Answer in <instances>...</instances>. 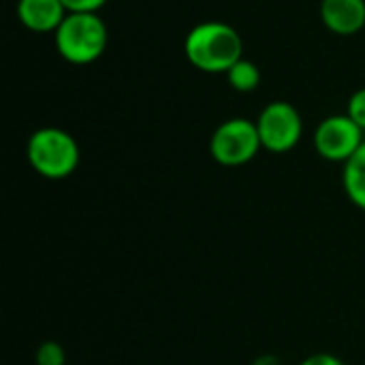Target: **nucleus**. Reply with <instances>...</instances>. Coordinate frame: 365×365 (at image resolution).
Segmentation results:
<instances>
[{"label": "nucleus", "instance_id": "1", "mask_svg": "<svg viewBox=\"0 0 365 365\" xmlns=\"http://www.w3.org/2000/svg\"><path fill=\"white\" fill-rule=\"evenodd\" d=\"M184 53L197 71L227 75L244 58V38L231 24L201 21L186 34Z\"/></svg>", "mask_w": 365, "mask_h": 365}, {"label": "nucleus", "instance_id": "2", "mask_svg": "<svg viewBox=\"0 0 365 365\" xmlns=\"http://www.w3.org/2000/svg\"><path fill=\"white\" fill-rule=\"evenodd\" d=\"M28 165L45 180H64L79 165V145L75 137L58 126L36 128L26 143Z\"/></svg>", "mask_w": 365, "mask_h": 365}, {"label": "nucleus", "instance_id": "3", "mask_svg": "<svg viewBox=\"0 0 365 365\" xmlns=\"http://www.w3.org/2000/svg\"><path fill=\"white\" fill-rule=\"evenodd\" d=\"M107 24L98 13H68L53 32L58 53L77 66L96 62L107 49Z\"/></svg>", "mask_w": 365, "mask_h": 365}, {"label": "nucleus", "instance_id": "4", "mask_svg": "<svg viewBox=\"0 0 365 365\" xmlns=\"http://www.w3.org/2000/svg\"><path fill=\"white\" fill-rule=\"evenodd\" d=\"M263 150L257 122L248 118H229L216 126L210 139V154L222 167H242L255 160Z\"/></svg>", "mask_w": 365, "mask_h": 365}, {"label": "nucleus", "instance_id": "5", "mask_svg": "<svg viewBox=\"0 0 365 365\" xmlns=\"http://www.w3.org/2000/svg\"><path fill=\"white\" fill-rule=\"evenodd\" d=\"M261 145L267 152L284 154L291 152L304 135V120L299 111L287 101H272L257 118Z\"/></svg>", "mask_w": 365, "mask_h": 365}, {"label": "nucleus", "instance_id": "6", "mask_svg": "<svg viewBox=\"0 0 365 365\" xmlns=\"http://www.w3.org/2000/svg\"><path fill=\"white\" fill-rule=\"evenodd\" d=\"M364 130L346 113L325 118L314 130V150L329 163L344 165L364 145Z\"/></svg>", "mask_w": 365, "mask_h": 365}, {"label": "nucleus", "instance_id": "7", "mask_svg": "<svg viewBox=\"0 0 365 365\" xmlns=\"http://www.w3.org/2000/svg\"><path fill=\"white\" fill-rule=\"evenodd\" d=\"M321 21L338 36H353L365 28V0H321Z\"/></svg>", "mask_w": 365, "mask_h": 365}, {"label": "nucleus", "instance_id": "8", "mask_svg": "<svg viewBox=\"0 0 365 365\" xmlns=\"http://www.w3.org/2000/svg\"><path fill=\"white\" fill-rule=\"evenodd\" d=\"M68 15L62 0H17V19L30 32H56Z\"/></svg>", "mask_w": 365, "mask_h": 365}, {"label": "nucleus", "instance_id": "9", "mask_svg": "<svg viewBox=\"0 0 365 365\" xmlns=\"http://www.w3.org/2000/svg\"><path fill=\"white\" fill-rule=\"evenodd\" d=\"M342 186L346 197L365 212V141L353 154L351 160L344 163L342 169Z\"/></svg>", "mask_w": 365, "mask_h": 365}, {"label": "nucleus", "instance_id": "10", "mask_svg": "<svg viewBox=\"0 0 365 365\" xmlns=\"http://www.w3.org/2000/svg\"><path fill=\"white\" fill-rule=\"evenodd\" d=\"M227 79H229V86L235 92H252L261 83V71H259V66L252 60L242 58L240 62H235L229 68Z\"/></svg>", "mask_w": 365, "mask_h": 365}, {"label": "nucleus", "instance_id": "11", "mask_svg": "<svg viewBox=\"0 0 365 365\" xmlns=\"http://www.w3.org/2000/svg\"><path fill=\"white\" fill-rule=\"evenodd\" d=\"M34 361H36V365H64L66 364V353H64L62 344L47 340V342L38 344V349L34 353Z\"/></svg>", "mask_w": 365, "mask_h": 365}, {"label": "nucleus", "instance_id": "12", "mask_svg": "<svg viewBox=\"0 0 365 365\" xmlns=\"http://www.w3.org/2000/svg\"><path fill=\"white\" fill-rule=\"evenodd\" d=\"M346 115L365 133V88H359L357 92H353V96L349 98Z\"/></svg>", "mask_w": 365, "mask_h": 365}, {"label": "nucleus", "instance_id": "13", "mask_svg": "<svg viewBox=\"0 0 365 365\" xmlns=\"http://www.w3.org/2000/svg\"><path fill=\"white\" fill-rule=\"evenodd\" d=\"M68 13H98L107 4V0H62Z\"/></svg>", "mask_w": 365, "mask_h": 365}, {"label": "nucleus", "instance_id": "14", "mask_svg": "<svg viewBox=\"0 0 365 365\" xmlns=\"http://www.w3.org/2000/svg\"><path fill=\"white\" fill-rule=\"evenodd\" d=\"M299 365H344L342 359H338L336 355H329V353H317V355H310L306 357Z\"/></svg>", "mask_w": 365, "mask_h": 365}, {"label": "nucleus", "instance_id": "15", "mask_svg": "<svg viewBox=\"0 0 365 365\" xmlns=\"http://www.w3.org/2000/svg\"><path fill=\"white\" fill-rule=\"evenodd\" d=\"M252 365H280L278 357H272V355H265V357H259Z\"/></svg>", "mask_w": 365, "mask_h": 365}]
</instances>
